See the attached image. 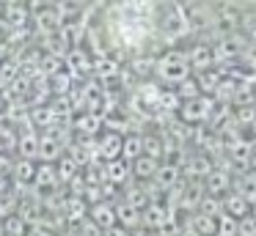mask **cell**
<instances>
[{"instance_id": "cell-11", "label": "cell", "mask_w": 256, "mask_h": 236, "mask_svg": "<svg viewBox=\"0 0 256 236\" xmlns=\"http://www.w3.org/2000/svg\"><path fill=\"white\" fill-rule=\"evenodd\" d=\"M124 201L132 203L135 209H144L146 203H149V195H146V187H130L127 192H124Z\"/></svg>"}, {"instance_id": "cell-25", "label": "cell", "mask_w": 256, "mask_h": 236, "mask_svg": "<svg viewBox=\"0 0 256 236\" xmlns=\"http://www.w3.org/2000/svg\"><path fill=\"white\" fill-rule=\"evenodd\" d=\"M50 3H56V0H50Z\"/></svg>"}, {"instance_id": "cell-23", "label": "cell", "mask_w": 256, "mask_h": 236, "mask_svg": "<svg viewBox=\"0 0 256 236\" xmlns=\"http://www.w3.org/2000/svg\"><path fill=\"white\" fill-rule=\"evenodd\" d=\"M0 236H6V231H3V220H0Z\"/></svg>"}, {"instance_id": "cell-4", "label": "cell", "mask_w": 256, "mask_h": 236, "mask_svg": "<svg viewBox=\"0 0 256 236\" xmlns=\"http://www.w3.org/2000/svg\"><path fill=\"white\" fill-rule=\"evenodd\" d=\"M3 19H6L8 27H25L30 22V8L25 3H8L3 5Z\"/></svg>"}, {"instance_id": "cell-12", "label": "cell", "mask_w": 256, "mask_h": 236, "mask_svg": "<svg viewBox=\"0 0 256 236\" xmlns=\"http://www.w3.org/2000/svg\"><path fill=\"white\" fill-rule=\"evenodd\" d=\"M176 176H179V170H176V168H157L154 181L162 187V190H171V187L176 184Z\"/></svg>"}, {"instance_id": "cell-8", "label": "cell", "mask_w": 256, "mask_h": 236, "mask_svg": "<svg viewBox=\"0 0 256 236\" xmlns=\"http://www.w3.org/2000/svg\"><path fill=\"white\" fill-rule=\"evenodd\" d=\"M157 168H160V165H157V159L149 157V154H140V157L132 162V173L138 176V179H154Z\"/></svg>"}, {"instance_id": "cell-7", "label": "cell", "mask_w": 256, "mask_h": 236, "mask_svg": "<svg viewBox=\"0 0 256 236\" xmlns=\"http://www.w3.org/2000/svg\"><path fill=\"white\" fill-rule=\"evenodd\" d=\"M96 151H100V157L105 159V162L118 159V154H122V137L118 135H105L100 140V146H96Z\"/></svg>"}, {"instance_id": "cell-6", "label": "cell", "mask_w": 256, "mask_h": 236, "mask_svg": "<svg viewBox=\"0 0 256 236\" xmlns=\"http://www.w3.org/2000/svg\"><path fill=\"white\" fill-rule=\"evenodd\" d=\"M102 170H105V184H122V181L130 176L132 168H130L127 159H110Z\"/></svg>"}, {"instance_id": "cell-16", "label": "cell", "mask_w": 256, "mask_h": 236, "mask_svg": "<svg viewBox=\"0 0 256 236\" xmlns=\"http://www.w3.org/2000/svg\"><path fill=\"white\" fill-rule=\"evenodd\" d=\"M237 236H256V220H242V223L237 225Z\"/></svg>"}, {"instance_id": "cell-1", "label": "cell", "mask_w": 256, "mask_h": 236, "mask_svg": "<svg viewBox=\"0 0 256 236\" xmlns=\"http://www.w3.org/2000/svg\"><path fill=\"white\" fill-rule=\"evenodd\" d=\"M36 168H39V162L36 159H22V157H17L14 159V165H12V170H8V176H12V190H30L34 187V181H36Z\"/></svg>"}, {"instance_id": "cell-20", "label": "cell", "mask_w": 256, "mask_h": 236, "mask_svg": "<svg viewBox=\"0 0 256 236\" xmlns=\"http://www.w3.org/2000/svg\"><path fill=\"white\" fill-rule=\"evenodd\" d=\"M8 190H12V176L0 170V195H6Z\"/></svg>"}, {"instance_id": "cell-17", "label": "cell", "mask_w": 256, "mask_h": 236, "mask_svg": "<svg viewBox=\"0 0 256 236\" xmlns=\"http://www.w3.org/2000/svg\"><path fill=\"white\" fill-rule=\"evenodd\" d=\"M210 190H212V192H220V190H226V176H223V173H215V176H210Z\"/></svg>"}, {"instance_id": "cell-2", "label": "cell", "mask_w": 256, "mask_h": 236, "mask_svg": "<svg viewBox=\"0 0 256 236\" xmlns=\"http://www.w3.org/2000/svg\"><path fill=\"white\" fill-rule=\"evenodd\" d=\"M17 157L22 159H36L39 162V129H34V126H28V132L20 129V137H17Z\"/></svg>"}, {"instance_id": "cell-9", "label": "cell", "mask_w": 256, "mask_h": 236, "mask_svg": "<svg viewBox=\"0 0 256 236\" xmlns=\"http://www.w3.org/2000/svg\"><path fill=\"white\" fill-rule=\"evenodd\" d=\"M190 228H196L201 236H215V231H218V220L212 217V214L201 212V214H196V217L190 220Z\"/></svg>"}, {"instance_id": "cell-22", "label": "cell", "mask_w": 256, "mask_h": 236, "mask_svg": "<svg viewBox=\"0 0 256 236\" xmlns=\"http://www.w3.org/2000/svg\"><path fill=\"white\" fill-rule=\"evenodd\" d=\"M58 236H80L78 231H64V234H58Z\"/></svg>"}, {"instance_id": "cell-19", "label": "cell", "mask_w": 256, "mask_h": 236, "mask_svg": "<svg viewBox=\"0 0 256 236\" xmlns=\"http://www.w3.org/2000/svg\"><path fill=\"white\" fill-rule=\"evenodd\" d=\"M102 236H132V231H130V228H122V225H113V228H105V231H102Z\"/></svg>"}, {"instance_id": "cell-18", "label": "cell", "mask_w": 256, "mask_h": 236, "mask_svg": "<svg viewBox=\"0 0 256 236\" xmlns=\"http://www.w3.org/2000/svg\"><path fill=\"white\" fill-rule=\"evenodd\" d=\"M25 236H58V234H56V231H50L47 225H30Z\"/></svg>"}, {"instance_id": "cell-14", "label": "cell", "mask_w": 256, "mask_h": 236, "mask_svg": "<svg viewBox=\"0 0 256 236\" xmlns=\"http://www.w3.org/2000/svg\"><path fill=\"white\" fill-rule=\"evenodd\" d=\"M72 228L78 231L80 236H102V228H100V225H96L91 217H83L78 225H72Z\"/></svg>"}, {"instance_id": "cell-21", "label": "cell", "mask_w": 256, "mask_h": 236, "mask_svg": "<svg viewBox=\"0 0 256 236\" xmlns=\"http://www.w3.org/2000/svg\"><path fill=\"white\" fill-rule=\"evenodd\" d=\"M176 236H201V234H198L196 228H190V225H188V228H179V234H176Z\"/></svg>"}, {"instance_id": "cell-10", "label": "cell", "mask_w": 256, "mask_h": 236, "mask_svg": "<svg viewBox=\"0 0 256 236\" xmlns=\"http://www.w3.org/2000/svg\"><path fill=\"white\" fill-rule=\"evenodd\" d=\"M28 228H30V225L25 223L20 214H8V217L3 220V231H6V236H25V234H28Z\"/></svg>"}, {"instance_id": "cell-24", "label": "cell", "mask_w": 256, "mask_h": 236, "mask_svg": "<svg viewBox=\"0 0 256 236\" xmlns=\"http://www.w3.org/2000/svg\"><path fill=\"white\" fill-rule=\"evenodd\" d=\"M254 220H256V212H254Z\"/></svg>"}, {"instance_id": "cell-15", "label": "cell", "mask_w": 256, "mask_h": 236, "mask_svg": "<svg viewBox=\"0 0 256 236\" xmlns=\"http://www.w3.org/2000/svg\"><path fill=\"white\" fill-rule=\"evenodd\" d=\"M226 214H232V217H234V214L242 217V214H245V201H242V198H228V201H226Z\"/></svg>"}, {"instance_id": "cell-5", "label": "cell", "mask_w": 256, "mask_h": 236, "mask_svg": "<svg viewBox=\"0 0 256 236\" xmlns=\"http://www.w3.org/2000/svg\"><path fill=\"white\" fill-rule=\"evenodd\" d=\"M116 223L122 225V228H130V231L140 228V209H135L132 203H127V201H118L116 203Z\"/></svg>"}, {"instance_id": "cell-3", "label": "cell", "mask_w": 256, "mask_h": 236, "mask_svg": "<svg viewBox=\"0 0 256 236\" xmlns=\"http://www.w3.org/2000/svg\"><path fill=\"white\" fill-rule=\"evenodd\" d=\"M88 217L94 220V223L100 225L102 231H105V228H113V225H118V223H116V203H110V201L91 203V206H88Z\"/></svg>"}, {"instance_id": "cell-13", "label": "cell", "mask_w": 256, "mask_h": 236, "mask_svg": "<svg viewBox=\"0 0 256 236\" xmlns=\"http://www.w3.org/2000/svg\"><path fill=\"white\" fill-rule=\"evenodd\" d=\"M215 236H237V223H234L232 214H220V217H218Z\"/></svg>"}]
</instances>
